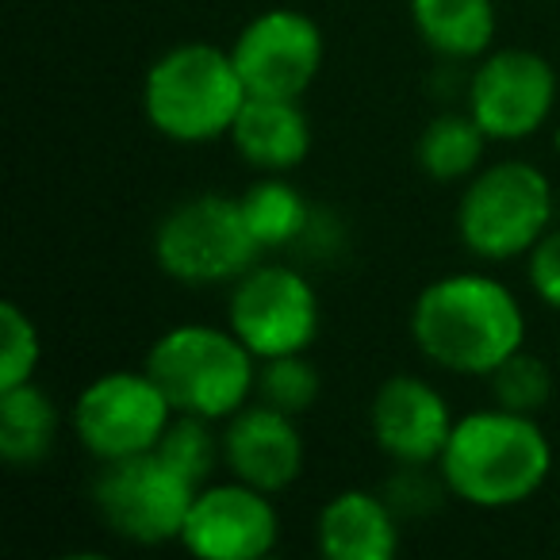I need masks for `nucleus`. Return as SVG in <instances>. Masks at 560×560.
<instances>
[{
    "instance_id": "nucleus-1",
    "label": "nucleus",
    "mask_w": 560,
    "mask_h": 560,
    "mask_svg": "<svg viewBox=\"0 0 560 560\" xmlns=\"http://www.w3.org/2000/svg\"><path fill=\"white\" fill-rule=\"evenodd\" d=\"M411 335L422 358L450 373L491 376L526 342V315L506 284L483 272H453L419 292Z\"/></svg>"
},
{
    "instance_id": "nucleus-2",
    "label": "nucleus",
    "mask_w": 560,
    "mask_h": 560,
    "mask_svg": "<svg viewBox=\"0 0 560 560\" xmlns=\"http://www.w3.org/2000/svg\"><path fill=\"white\" fill-rule=\"evenodd\" d=\"M552 445L534 415L476 411L453 427L442 450V476L457 499L483 511L518 506L549 480Z\"/></svg>"
},
{
    "instance_id": "nucleus-3",
    "label": "nucleus",
    "mask_w": 560,
    "mask_h": 560,
    "mask_svg": "<svg viewBox=\"0 0 560 560\" xmlns=\"http://www.w3.org/2000/svg\"><path fill=\"white\" fill-rule=\"evenodd\" d=\"M246 96L231 50L211 43H180L165 50L142 81V108L154 131L185 147L231 135Z\"/></svg>"
},
{
    "instance_id": "nucleus-4",
    "label": "nucleus",
    "mask_w": 560,
    "mask_h": 560,
    "mask_svg": "<svg viewBox=\"0 0 560 560\" xmlns=\"http://www.w3.org/2000/svg\"><path fill=\"white\" fill-rule=\"evenodd\" d=\"M147 369L177 415L231 419L257 388L254 353L234 330L173 327L150 346Z\"/></svg>"
},
{
    "instance_id": "nucleus-5",
    "label": "nucleus",
    "mask_w": 560,
    "mask_h": 560,
    "mask_svg": "<svg viewBox=\"0 0 560 560\" xmlns=\"http://www.w3.org/2000/svg\"><path fill=\"white\" fill-rule=\"evenodd\" d=\"M552 223V188L537 165L499 162L465 188L457 208L460 242L476 257L511 261L529 254Z\"/></svg>"
},
{
    "instance_id": "nucleus-6",
    "label": "nucleus",
    "mask_w": 560,
    "mask_h": 560,
    "mask_svg": "<svg viewBox=\"0 0 560 560\" xmlns=\"http://www.w3.org/2000/svg\"><path fill=\"white\" fill-rule=\"evenodd\" d=\"M257 238L242 215V200L203 192L177 203L158 223L154 257L165 277L180 284H219L238 280L257 265Z\"/></svg>"
},
{
    "instance_id": "nucleus-7",
    "label": "nucleus",
    "mask_w": 560,
    "mask_h": 560,
    "mask_svg": "<svg viewBox=\"0 0 560 560\" xmlns=\"http://www.w3.org/2000/svg\"><path fill=\"white\" fill-rule=\"evenodd\" d=\"M200 483H192L158 450L104 460L96 476V511L119 537L135 545H165L180 537Z\"/></svg>"
},
{
    "instance_id": "nucleus-8",
    "label": "nucleus",
    "mask_w": 560,
    "mask_h": 560,
    "mask_svg": "<svg viewBox=\"0 0 560 560\" xmlns=\"http://www.w3.org/2000/svg\"><path fill=\"white\" fill-rule=\"evenodd\" d=\"M173 415L177 411L147 369L104 373L73 404V434L96 460H124L158 450Z\"/></svg>"
},
{
    "instance_id": "nucleus-9",
    "label": "nucleus",
    "mask_w": 560,
    "mask_h": 560,
    "mask_svg": "<svg viewBox=\"0 0 560 560\" xmlns=\"http://www.w3.org/2000/svg\"><path fill=\"white\" fill-rule=\"evenodd\" d=\"M231 330L261 361L304 353L319 335V296L289 265H254L234 280Z\"/></svg>"
},
{
    "instance_id": "nucleus-10",
    "label": "nucleus",
    "mask_w": 560,
    "mask_h": 560,
    "mask_svg": "<svg viewBox=\"0 0 560 560\" xmlns=\"http://www.w3.org/2000/svg\"><path fill=\"white\" fill-rule=\"evenodd\" d=\"M234 70L249 96L300 101L319 78L323 35L315 20L296 9H269L238 32L231 47Z\"/></svg>"
},
{
    "instance_id": "nucleus-11",
    "label": "nucleus",
    "mask_w": 560,
    "mask_h": 560,
    "mask_svg": "<svg viewBox=\"0 0 560 560\" xmlns=\"http://www.w3.org/2000/svg\"><path fill=\"white\" fill-rule=\"evenodd\" d=\"M557 101V73L534 50H495L468 85V112L491 142L529 139L549 119Z\"/></svg>"
},
{
    "instance_id": "nucleus-12",
    "label": "nucleus",
    "mask_w": 560,
    "mask_h": 560,
    "mask_svg": "<svg viewBox=\"0 0 560 560\" xmlns=\"http://www.w3.org/2000/svg\"><path fill=\"white\" fill-rule=\"evenodd\" d=\"M280 518L269 491L242 480L203 483L180 529V541L200 560H257L277 545Z\"/></svg>"
},
{
    "instance_id": "nucleus-13",
    "label": "nucleus",
    "mask_w": 560,
    "mask_h": 560,
    "mask_svg": "<svg viewBox=\"0 0 560 560\" xmlns=\"http://www.w3.org/2000/svg\"><path fill=\"white\" fill-rule=\"evenodd\" d=\"M369 427L392 460L427 465V460H442L457 422L434 384L419 376H388L369 407Z\"/></svg>"
},
{
    "instance_id": "nucleus-14",
    "label": "nucleus",
    "mask_w": 560,
    "mask_h": 560,
    "mask_svg": "<svg viewBox=\"0 0 560 560\" xmlns=\"http://www.w3.org/2000/svg\"><path fill=\"white\" fill-rule=\"evenodd\" d=\"M223 460L234 480L261 491H284L304 472V438L296 419L269 404L242 407L223 434Z\"/></svg>"
},
{
    "instance_id": "nucleus-15",
    "label": "nucleus",
    "mask_w": 560,
    "mask_h": 560,
    "mask_svg": "<svg viewBox=\"0 0 560 560\" xmlns=\"http://www.w3.org/2000/svg\"><path fill=\"white\" fill-rule=\"evenodd\" d=\"M231 142L254 170L289 173L312 150V124L304 108L284 96H246L231 127Z\"/></svg>"
},
{
    "instance_id": "nucleus-16",
    "label": "nucleus",
    "mask_w": 560,
    "mask_h": 560,
    "mask_svg": "<svg viewBox=\"0 0 560 560\" xmlns=\"http://www.w3.org/2000/svg\"><path fill=\"white\" fill-rule=\"evenodd\" d=\"M399 545L392 511L369 491H342L319 514V549L330 560H388Z\"/></svg>"
},
{
    "instance_id": "nucleus-17",
    "label": "nucleus",
    "mask_w": 560,
    "mask_h": 560,
    "mask_svg": "<svg viewBox=\"0 0 560 560\" xmlns=\"http://www.w3.org/2000/svg\"><path fill=\"white\" fill-rule=\"evenodd\" d=\"M422 43L445 58H476L495 35V0H411Z\"/></svg>"
},
{
    "instance_id": "nucleus-18",
    "label": "nucleus",
    "mask_w": 560,
    "mask_h": 560,
    "mask_svg": "<svg viewBox=\"0 0 560 560\" xmlns=\"http://www.w3.org/2000/svg\"><path fill=\"white\" fill-rule=\"evenodd\" d=\"M58 434V407L35 381L0 388V457L9 465H39Z\"/></svg>"
},
{
    "instance_id": "nucleus-19",
    "label": "nucleus",
    "mask_w": 560,
    "mask_h": 560,
    "mask_svg": "<svg viewBox=\"0 0 560 560\" xmlns=\"http://www.w3.org/2000/svg\"><path fill=\"white\" fill-rule=\"evenodd\" d=\"M242 215L249 223V234L257 246H289L307 231V203L289 180H280L277 173L257 180L246 196H242Z\"/></svg>"
},
{
    "instance_id": "nucleus-20",
    "label": "nucleus",
    "mask_w": 560,
    "mask_h": 560,
    "mask_svg": "<svg viewBox=\"0 0 560 560\" xmlns=\"http://www.w3.org/2000/svg\"><path fill=\"white\" fill-rule=\"evenodd\" d=\"M483 127L468 116H438L419 139V165L434 180H460L480 165L483 158Z\"/></svg>"
},
{
    "instance_id": "nucleus-21",
    "label": "nucleus",
    "mask_w": 560,
    "mask_h": 560,
    "mask_svg": "<svg viewBox=\"0 0 560 560\" xmlns=\"http://www.w3.org/2000/svg\"><path fill=\"white\" fill-rule=\"evenodd\" d=\"M491 396L503 411L537 415L552 399V369L534 353L514 350L503 365L491 369Z\"/></svg>"
},
{
    "instance_id": "nucleus-22",
    "label": "nucleus",
    "mask_w": 560,
    "mask_h": 560,
    "mask_svg": "<svg viewBox=\"0 0 560 560\" xmlns=\"http://www.w3.org/2000/svg\"><path fill=\"white\" fill-rule=\"evenodd\" d=\"M257 396H261V404L296 419V415L312 411L315 399H319V373L304 353L269 358L257 373Z\"/></svg>"
},
{
    "instance_id": "nucleus-23",
    "label": "nucleus",
    "mask_w": 560,
    "mask_h": 560,
    "mask_svg": "<svg viewBox=\"0 0 560 560\" xmlns=\"http://www.w3.org/2000/svg\"><path fill=\"white\" fill-rule=\"evenodd\" d=\"M208 422L211 419H200V415H177V419H170L162 442H158V453H162L165 460H173V465L192 483H200V488L208 483L211 465H215L219 450H223V445L215 442V434H211Z\"/></svg>"
},
{
    "instance_id": "nucleus-24",
    "label": "nucleus",
    "mask_w": 560,
    "mask_h": 560,
    "mask_svg": "<svg viewBox=\"0 0 560 560\" xmlns=\"http://www.w3.org/2000/svg\"><path fill=\"white\" fill-rule=\"evenodd\" d=\"M39 353V330L27 319L24 307L0 304V388H16V384L32 381Z\"/></svg>"
},
{
    "instance_id": "nucleus-25",
    "label": "nucleus",
    "mask_w": 560,
    "mask_h": 560,
    "mask_svg": "<svg viewBox=\"0 0 560 560\" xmlns=\"http://www.w3.org/2000/svg\"><path fill=\"white\" fill-rule=\"evenodd\" d=\"M529 284L541 304L560 312V231H545L529 249Z\"/></svg>"
},
{
    "instance_id": "nucleus-26",
    "label": "nucleus",
    "mask_w": 560,
    "mask_h": 560,
    "mask_svg": "<svg viewBox=\"0 0 560 560\" xmlns=\"http://www.w3.org/2000/svg\"><path fill=\"white\" fill-rule=\"evenodd\" d=\"M557 150H560V124H557Z\"/></svg>"
}]
</instances>
